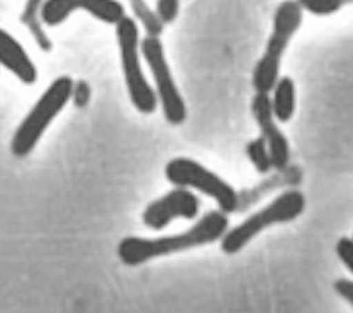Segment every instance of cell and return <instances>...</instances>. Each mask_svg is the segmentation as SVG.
<instances>
[{"mask_svg": "<svg viewBox=\"0 0 353 313\" xmlns=\"http://www.w3.org/2000/svg\"><path fill=\"white\" fill-rule=\"evenodd\" d=\"M303 13V9L296 0H283L276 8L271 35L252 72V87L255 93H272L275 84L281 78L282 58L289 48L292 38L301 27Z\"/></svg>", "mask_w": 353, "mask_h": 313, "instance_id": "obj_3", "label": "cell"}, {"mask_svg": "<svg viewBox=\"0 0 353 313\" xmlns=\"http://www.w3.org/2000/svg\"><path fill=\"white\" fill-rule=\"evenodd\" d=\"M305 196L299 189H286L261 210L250 214L239 226L229 228L220 239V249L226 255L240 253L262 231L297 219L305 210Z\"/></svg>", "mask_w": 353, "mask_h": 313, "instance_id": "obj_4", "label": "cell"}, {"mask_svg": "<svg viewBox=\"0 0 353 313\" xmlns=\"http://www.w3.org/2000/svg\"><path fill=\"white\" fill-rule=\"evenodd\" d=\"M229 228V215L220 210H210L191 228L180 234L157 238L126 237L118 244L117 255L125 266L137 267L153 259L216 244L225 237Z\"/></svg>", "mask_w": 353, "mask_h": 313, "instance_id": "obj_1", "label": "cell"}, {"mask_svg": "<svg viewBox=\"0 0 353 313\" xmlns=\"http://www.w3.org/2000/svg\"><path fill=\"white\" fill-rule=\"evenodd\" d=\"M167 181L172 186L199 192L217 204V210L225 214H237L239 192L222 176H219L205 165L187 157H176L167 162L164 168Z\"/></svg>", "mask_w": 353, "mask_h": 313, "instance_id": "obj_6", "label": "cell"}, {"mask_svg": "<svg viewBox=\"0 0 353 313\" xmlns=\"http://www.w3.org/2000/svg\"><path fill=\"white\" fill-rule=\"evenodd\" d=\"M141 51L150 70L164 119L172 126L183 125L188 118V108L171 73L161 39L159 36H145L141 42Z\"/></svg>", "mask_w": 353, "mask_h": 313, "instance_id": "obj_7", "label": "cell"}, {"mask_svg": "<svg viewBox=\"0 0 353 313\" xmlns=\"http://www.w3.org/2000/svg\"><path fill=\"white\" fill-rule=\"evenodd\" d=\"M350 239H352V241H353V235H352V238H350Z\"/></svg>", "mask_w": 353, "mask_h": 313, "instance_id": "obj_21", "label": "cell"}, {"mask_svg": "<svg viewBox=\"0 0 353 313\" xmlns=\"http://www.w3.org/2000/svg\"><path fill=\"white\" fill-rule=\"evenodd\" d=\"M79 10L110 25H117L126 17L125 8L118 0H47L42 21L46 27H58Z\"/></svg>", "mask_w": 353, "mask_h": 313, "instance_id": "obj_9", "label": "cell"}, {"mask_svg": "<svg viewBox=\"0 0 353 313\" xmlns=\"http://www.w3.org/2000/svg\"><path fill=\"white\" fill-rule=\"evenodd\" d=\"M335 294L347 302L353 307V280L350 279H338L334 283Z\"/></svg>", "mask_w": 353, "mask_h": 313, "instance_id": "obj_20", "label": "cell"}, {"mask_svg": "<svg viewBox=\"0 0 353 313\" xmlns=\"http://www.w3.org/2000/svg\"><path fill=\"white\" fill-rule=\"evenodd\" d=\"M129 6L135 16V21L143 27L146 36L160 38L165 24L161 21L156 9H153L146 0H129Z\"/></svg>", "mask_w": 353, "mask_h": 313, "instance_id": "obj_15", "label": "cell"}, {"mask_svg": "<svg viewBox=\"0 0 353 313\" xmlns=\"http://www.w3.org/2000/svg\"><path fill=\"white\" fill-rule=\"evenodd\" d=\"M115 36L129 100L139 114L152 115L157 111L159 100L143 72L138 23L126 16L115 25Z\"/></svg>", "mask_w": 353, "mask_h": 313, "instance_id": "obj_5", "label": "cell"}, {"mask_svg": "<svg viewBox=\"0 0 353 313\" xmlns=\"http://www.w3.org/2000/svg\"><path fill=\"white\" fill-rule=\"evenodd\" d=\"M201 207V200L192 191L174 186L168 193L148 204L142 221L146 228L163 231L175 219H196Z\"/></svg>", "mask_w": 353, "mask_h": 313, "instance_id": "obj_8", "label": "cell"}, {"mask_svg": "<svg viewBox=\"0 0 353 313\" xmlns=\"http://www.w3.org/2000/svg\"><path fill=\"white\" fill-rule=\"evenodd\" d=\"M303 12H308L314 16H331L338 13L342 8L353 5V0H296Z\"/></svg>", "mask_w": 353, "mask_h": 313, "instance_id": "obj_17", "label": "cell"}, {"mask_svg": "<svg viewBox=\"0 0 353 313\" xmlns=\"http://www.w3.org/2000/svg\"><path fill=\"white\" fill-rule=\"evenodd\" d=\"M335 253L342 264L353 274V241L346 237L339 238L335 245Z\"/></svg>", "mask_w": 353, "mask_h": 313, "instance_id": "obj_19", "label": "cell"}, {"mask_svg": "<svg viewBox=\"0 0 353 313\" xmlns=\"http://www.w3.org/2000/svg\"><path fill=\"white\" fill-rule=\"evenodd\" d=\"M73 88L74 81L69 76H59L47 87L13 134L10 151L16 158H26L34 151L43 133L72 100Z\"/></svg>", "mask_w": 353, "mask_h": 313, "instance_id": "obj_2", "label": "cell"}, {"mask_svg": "<svg viewBox=\"0 0 353 313\" xmlns=\"http://www.w3.org/2000/svg\"><path fill=\"white\" fill-rule=\"evenodd\" d=\"M278 172L265 177L262 182L255 185L251 189L239 192V208L237 214L248 210L265 196L274 193L278 189H293L303 181V173L299 166L288 165L283 169H276Z\"/></svg>", "mask_w": 353, "mask_h": 313, "instance_id": "obj_12", "label": "cell"}, {"mask_svg": "<svg viewBox=\"0 0 353 313\" xmlns=\"http://www.w3.org/2000/svg\"><path fill=\"white\" fill-rule=\"evenodd\" d=\"M245 154H247L250 162L252 164L254 169L258 173L267 175L274 169V162H272L270 149L261 136L255 138L247 143Z\"/></svg>", "mask_w": 353, "mask_h": 313, "instance_id": "obj_16", "label": "cell"}, {"mask_svg": "<svg viewBox=\"0 0 353 313\" xmlns=\"http://www.w3.org/2000/svg\"><path fill=\"white\" fill-rule=\"evenodd\" d=\"M271 107L278 122L288 123L293 118L296 112V84L290 77H281L275 84Z\"/></svg>", "mask_w": 353, "mask_h": 313, "instance_id": "obj_14", "label": "cell"}, {"mask_svg": "<svg viewBox=\"0 0 353 313\" xmlns=\"http://www.w3.org/2000/svg\"><path fill=\"white\" fill-rule=\"evenodd\" d=\"M0 66L26 85H32L38 80V70L32 59L23 45L3 28H0Z\"/></svg>", "mask_w": 353, "mask_h": 313, "instance_id": "obj_11", "label": "cell"}, {"mask_svg": "<svg viewBox=\"0 0 353 313\" xmlns=\"http://www.w3.org/2000/svg\"><path fill=\"white\" fill-rule=\"evenodd\" d=\"M156 12L164 24H170L180 14V0H156Z\"/></svg>", "mask_w": 353, "mask_h": 313, "instance_id": "obj_18", "label": "cell"}, {"mask_svg": "<svg viewBox=\"0 0 353 313\" xmlns=\"http://www.w3.org/2000/svg\"><path fill=\"white\" fill-rule=\"evenodd\" d=\"M47 0H26V5L20 14L21 24L27 28L28 34L42 52H51L54 42L46 31V24L42 21V9Z\"/></svg>", "mask_w": 353, "mask_h": 313, "instance_id": "obj_13", "label": "cell"}, {"mask_svg": "<svg viewBox=\"0 0 353 313\" xmlns=\"http://www.w3.org/2000/svg\"><path fill=\"white\" fill-rule=\"evenodd\" d=\"M251 114L259 127L261 138L270 149L274 168L283 169L290 162V146L274 116L270 94L255 93L251 101Z\"/></svg>", "mask_w": 353, "mask_h": 313, "instance_id": "obj_10", "label": "cell"}]
</instances>
